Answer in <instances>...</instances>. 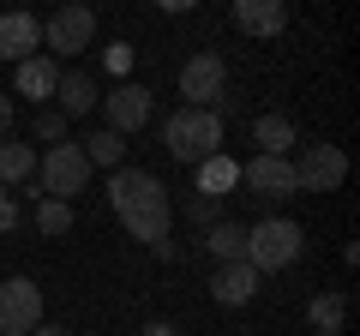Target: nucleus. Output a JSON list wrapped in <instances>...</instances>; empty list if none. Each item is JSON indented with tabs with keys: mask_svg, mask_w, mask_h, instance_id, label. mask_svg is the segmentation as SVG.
I'll use <instances>...</instances> for the list:
<instances>
[{
	"mask_svg": "<svg viewBox=\"0 0 360 336\" xmlns=\"http://www.w3.org/2000/svg\"><path fill=\"white\" fill-rule=\"evenodd\" d=\"M108 210L120 217V228L144 246L168 240V222H174V205H168V186L156 181L150 168H115L108 174Z\"/></svg>",
	"mask_w": 360,
	"mask_h": 336,
	"instance_id": "obj_1",
	"label": "nucleus"
},
{
	"mask_svg": "<svg viewBox=\"0 0 360 336\" xmlns=\"http://www.w3.org/2000/svg\"><path fill=\"white\" fill-rule=\"evenodd\" d=\"M162 150L174 156V162L198 168L205 156L222 150V115L217 108H180L174 120H162Z\"/></svg>",
	"mask_w": 360,
	"mask_h": 336,
	"instance_id": "obj_2",
	"label": "nucleus"
},
{
	"mask_svg": "<svg viewBox=\"0 0 360 336\" xmlns=\"http://www.w3.org/2000/svg\"><path fill=\"white\" fill-rule=\"evenodd\" d=\"M300 246H307L300 222H288V217H264V222H252V228H246V264H252L258 276L288 271V264L300 259Z\"/></svg>",
	"mask_w": 360,
	"mask_h": 336,
	"instance_id": "obj_3",
	"label": "nucleus"
},
{
	"mask_svg": "<svg viewBox=\"0 0 360 336\" xmlns=\"http://www.w3.org/2000/svg\"><path fill=\"white\" fill-rule=\"evenodd\" d=\"M37 181H42V198H66V205H72V198L90 186L84 144H49V156L37 162Z\"/></svg>",
	"mask_w": 360,
	"mask_h": 336,
	"instance_id": "obj_4",
	"label": "nucleus"
},
{
	"mask_svg": "<svg viewBox=\"0 0 360 336\" xmlns=\"http://www.w3.org/2000/svg\"><path fill=\"white\" fill-rule=\"evenodd\" d=\"M42 42H49L60 60H72V54H84L90 42H96V13H90V0H66L60 13L42 25Z\"/></svg>",
	"mask_w": 360,
	"mask_h": 336,
	"instance_id": "obj_5",
	"label": "nucleus"
},
{
	"mask_svg": "<svg viewBox=\"0 0 360 336\" xmlns=\"http://www.w3.org/2000/svg\"><path fill=\"white\" fill-rule=\"evenodd\" d=\"M180 96L193 108H217L222 96H229V66H222L217 49H198L193 60L180 66Z\"/></svg>",
	"mask_w": 360,
	"mask_h": 336,
	"instance_id": "obj_6",
	"label": "nucleus"
},
{
	"mask_svg": "<svg viewBox=\"0 0 360 336\" xmlns=\"http://www.w3.org/2000/svg\"><path fill=\"white\" fill-rule=\"evenodd\" d=\"M295 162V186L300 193H336V186L348 181V156L336 150V144H307L300 156H288Z\"/></svg>",
	"mask_w": 360,
	"mask_h": 336,
	"instance_id": "obj_7",
	"label": "nucleus"
},
{
	"mask_svg": "<svg viewBox=\"0 0 360 336\" xmlns=\"http://www.w3.org/2000/svg\"><path fill=\"white\" fill-rule=\"evenodd\" d=\"M42 324V288L30 276H6L0 283V336H30Z\"/></svg>",
	"mask_w": 360,
	"mask_h": 336,
	"instance_id": "obj_8",
	"label": "nucleus"
},
{
	"mask_svg": "<svg viewBox=\"0 0 360 336\" xmlns=\"http://www.w3.org/2000/svg\"><path fill=\"white\" fill-rule=\"evenodd\" d=\"M240 186L252 198H270V205H283V198H295V162L288 156H252V162H240Z\"/></svg>",
	"mask_w": 360,
	"mask_h": 336,
	"instance_id": "obj_9",
	"label": "nucleus"
},
{
	"mask_svg": "<svg viewBox=\"0 0 360 336\" xmlns=\"http://www.w3.org/2000/svg\"><path fill=\"white\" fill-rule=\"evenodd\" d=\"M103 108H108V127L127 138V132H139L144 120H150V108H156V96L144 91V84H120V91H108L103 96Z\"/></svg>",
	"mask_w": 360,
	"mask_h": 336,
	"instance_id": "obj_10",
	"label": "nucleus"
},
{
	"mask_svg": "<svg viewBox=\"0 0 360 336\" xmlns=\"http://www.w3.org/2000/svg\"><path fill=\"white\" fill-rule=\"evenodd\" d=\"M234 30L240 37H283L288 0H234Z\"/></svg>",
	"mask_w": 360,
	"mask_h": 336,
	"instance_id": "obj_11",
	"label": "nucleus"
},
{
	"mask_svg": "<svg viewBox=\"0 0 360 336\" xmlns=\"http://www.w3.org/2000/svg\"><path fill=\"white\" fill-rule=\"evenodd\" d=\"M210 295H217V306H246V300L258 295V271H252L246 259L217 264V276H210Z\"/></svg>",
	"mask_w": 360,
	"mask_h": 336,
	"instance_id": "obj_12",
	"label": "nucleus"
},
{
	"mask_svg": "<svg viewBox=\"0 0 360 336\" xmlns=\"http://www.w3.org/2000/svg\"><path fill=\"white\" fill-rule=\"evenodd\" d=\"M37 42H42V25L30 13H0V60H30L37 54Z\"/></svg>",
	"mask_w": 360,
	"mask_h": 336,
	"instance_id": "obj_13",
	"label": "nucleus"
},
{
	"mask_svg": "<svg viewBox=\"0 0 360 336\" xmlns=\"http://www.w3.org/2000/svg\"><path fill=\"white\" fill-rule=\"evenodd\" d=\"M54 103H60L66 120H84L90 108L103 103V91H96V78H90V72H60V84H54Z\"/></svg>",
	"mask_w": 360,
	"mask_h": 336,
	"instance_id": "obj_14",
	"label": "nucleus"
},
{
	"mask_svg": "<svg viewBox=\"0 0 360 336\" xmlns=\"http://www.w3.org/2000/svg\"><path fill=\"white\" fill-rule=\"evenodd\" d=\"M13 84H18V96H30V103H49V96H54V84H60V66H54L49 60V54H30V60H18V78H13Z\"/></svg>",
	"mask_w": 360,
	"mask_h": 336,
	"instance_id": "obj_15",
	"label": "nucleus"
},
{
	"mask_svg": "<svg viewBox=\"0 0 360 336\" xmlns=\"http://www.w3.org/2000/svg\"><path fill=\"white\" fill-rule=\"evenodd\" d=\"M234 186H240V162H234L229 150H217V156H205V162H198V193L229 198Z\"/></svg>",
	"mask_w": 360,
	"mask_h": 336,
	"instance_id": "obj_16",
	"label": "nucleus"
},
{
	"mask_svg": "<svg viewBox=\"0 0 360 336\" xmlns=\"http://www.w3.org/2000/svg\"><path fill=\"white\" fill-rule=\"evenodd\" d=\"M252 144H258V156H288L295 150V120L288 115H258L252 120Z\"/></svg>",
	"mask_w": 360,
	"mask_h": 336,
	"instance_id": "obj_17",
	"label": "nucleus"
},
{
	"mask_svg": "<svg viewBox=\"0 0 360 336\" xmlns=\"http://www.w3.org/2000/svg\"><path fill=\"white\" fill-rule=\"evenodd\" d=\"M205 246H210V259H217V264H229V259H246V228L222 217V222H210V228H205Z\"/></svg>",
	"mask_w": 360,
	"mask_h": 336,
	"instance_id": "obj_18",
	"label": "nucleus"
},
{
	"mask_svg": "<svg viewBox=\"0 0 360 336\" xmlns=\"http://www.w3.org/2000/svg\"><path fill=\"white\" fill-rule=\"evenodd\" d=\"M84 156H90V168H127V138L115 127H103L84 138Z\"/></svg>",
	"mask_w": 360,
	"mask_h": 336,
	"instance_id": "obj_19",
	"label": "nucleus"
},
{
	"mask_svg": "<svg viewBox=\"0 0 360 336\" xmlns=\"http://www.w3.org/2000/svg\"><path fill=\"white\" fill-rule=\"evenodd\" d=\"M37 174V150L30 144H0V186H25Z\"/></svg>",
	"mask_w": 360,
	"mask_h": 336,
	"instance_id": "obj_20",
	"label": "nucleus"
},
{
	"mask_svg": "<svg viewBox=\"0 0 360 336\" xmlns=\"http://www.w3.org/2000/svg\"><path fill=\"white\" fill-rule=\"evenodd\" d=\"M307 318H312V330H342V318H348V300L336 295V288H324V295H312Z\"/></svg>",
	"mask_w": 360,
	"mask_h": 336,
	"instance_id": "obj_21",
	"label": "nucleus"
},
{
	"mask_svg": "<svg viewBox=\"0 0 360 336\" xmlns=\"http://www.w3.org/2000/svg\"><path fill=\"white\" fill-rule=\"evenodd\" d=\"M72 228V205L66 198H37V234H66Z\"/></svg>",
	"mask_w": 360,
	"mask_h": 336,
	"instance_id": "obj_22",
	"label": "nucleus"
},
{
	"mask_svg": "<svg viewBox=\"0 0 360 336\" xmlns=\"http://www.w3.org/2000/svg\"><path fill=\"white\" fill-rule=\"evenodd\" d=\"M186 217L210 228V222H222V198H210V193H193V198H186Z\"/></svg>",
	"mask_w": 360,
	"mask_h": 336,
	"instance_id": "obj_23",
	"label": "nucleus"
},
{
	"mask_svg": "<svg viewBox=\"0 0 360 336\" xmlns=\"http://www.w3.org/2000/svg\"><path fill=\"white\" fill-rule=\"evenodd\" d=\"M37 138H49V144L66 138V115L60 108H37Z\"/></svg>",
	"mask_w": 360,
	"mask_h": 336,
	"instance_id": "obj_24",
	"label": "nucleus"
},
{
	"mask_svg": "<svg viewBox=\"0 0 360 336\" xmlns=\"http://www.w3.org/2000/svg\"><path fill=\"white\" fill-rule=\"evenodd\" d=\"M6 228H18V198H13V186H0V234Z\"/></svg>",
	"mask_w": 360,
	"mask_h": 336,
	"instance_id": "obj_25",
	"label": "nucleus"
},
{
	"mask_svg": "<svg viewBox=\"0 0 360 336\" xmlns=\"http://www.w3.org/2000/svg\"><path fill=\"white\" fill-rule=\"evenodd\" d=\"M6 132H13V96H0V144H6Z\"/></svg>",
	"mask_w": 360,
	"mask_h": 336,
	"instance_id": "obj_26",
	"label": "nucleus"
},
{
	"mask_svg": "<svg viewBox=\"0 0 360 336\" xmlns=\"http://www.w3.org/2000/svg\"><path fill=\"white\" fill-rule=\"evenodd\" d=\"M144 336H180V330H174L168 318H156V324H144Z\"/></svg>",
	"mask_w": 360,
	"mask_h": 336,
	"instance_id": "obj_27",
	"label": "nucleus"
},
{
	"mask_svg": "<svg viewBox=\"0 0 360 336\" xmlns=\"http://www.w3.org/2000/svg\"><path fill=\"white\" fill-rule=\"evenodd\" d=\"M156 6H162V13H193L198 0H156Z\"/></svg>",
	"mask_w": 360,
	"mask_h": 336,
	"instance_id": "obj_28",
	"label": "nucleus"
},
{
	"mask_svg": "<svg viewBox=\"0 0 360 336\" xmlns=\"http://www.w3.org/2000/svg\"><path fill=\"white\" fill-rule=\"evenodd\" d=\"M30 336H72V330H60V324H37Z\"/></svg>",
	"mask_w": 360,
	"mask_h": 336,
	"instance_id": "obj_29",
	"label": "nucleus"
},
{
	"mask_svg": "<svg viewBox=\"0 0 360 336\" xmlns=\"http://www.w3.org/2000/svg\"><path fill=\"white\" fill-rule=\"evenodd\" d=\"M319 336H342V330H319Z\"/></svg>",
	"mask_w": 360,
	"mask_h": 336,
	"instance_id": "obj_30",
	"label": "nucleus"
}]
</instances>
